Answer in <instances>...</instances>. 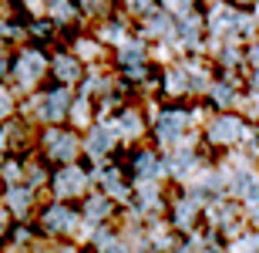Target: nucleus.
Here are the masks:
<instances>
[{"label":"nucleus","mask_w":259,"mask_h":253,"mask_svg":"<svg viewBox=\"0 0 259 253\" xmlns=\"http://www.w3.org/2000/svg\"><path fill=\"white\" fill-rule=\"evenodd\" d=\"M108 4L111 0H81V10H88V14H105Z\"/></svg>","instance_id":"16"},{"label":"nucleus","mask_w":259,"mask_h":253,"mask_svg":"<svg viewBox=\"0 0 259 253\" xmlns=\"http://www.w3.org/2000/svg\"><path fill=\"white\" fill-rule=\"evenodd\" d=\"M165 91H168V95H182V91H189V78H185L182 71H168V75H165Z\"/></svg>","instance_id":"11"},{"label":"nucleus","mask_w":259,"mask_h":253,"mask_svg":"<svg viewBox=\"0 0 259 253\" xmlns=\"http://www.w3.org/2000/svg\"><path fill=\"white\" fill-rule=\"evenodd\" d=\"M121 128H125V135H138L142 132V118L135 115V112H125L121 115Z\"/></svg>","instance_id":"14"},{"label":"nucleus","mask_w":259,"mask_h":253,"mask_svg":"<svg viewBox=\"0 0 259 253\" xmlns=\"http://www.w3.org/2000/svg\"><path fill=\"white\" fill-rule=\"evenodd\" d=\"M135 172L145 175V179H152V175H162V162H158L155 156H148V152H145V156L135 159Z\"/></svg>","instance_id":"9"},{"label":"nucleus","mask_w":259,"mask_h":253,"mask_svg":"<svg viewBox=\"0 0 259 253\" xmlns=\"http://www.w3.org/2000/svg\"><path fill=\"white\" fill-rule=\"evenodd\" d=\"M0 71H4V48H0Z\"/></svg>","instance_id":"26"},{"label":"nucleus","mask_w":259,"mask_h":253,"mask_svg":"<svg viewBox=\"0 0 259 253\" xmlns=\"http://www.w3.org/2000/svg\"><path fill=\"white\" fill-rule=\"evenodd\" d=\"M54 189H58L61 196H77L81 189H84V172L74 166H64L58 175H54Z\"/></svg>","instance_id":"5"},{"label":"nucleus","mask_w":259,"mask_h":253,"mask_svg":"<svg viewBox=\"0 0 259 253\" xmlns=\"http://www.w3.org/2000/svg\"><path fill=\"white\" fill-rule=\"evenodd\" d=\"M27 203H30V193L24 189V186H17V189H10V206H14L17 213H24V209H27Z\"/></svg>","instance_id":"13"},{"label":"nucleus","mask_w":259,"mask_h":253,"mask_svg":"<svg viewBox=\"0 0 259 253\" xmlns=\"http://www.w3.org/2000/svg\"><path fill=\"white\" fill-rule=\"evenodd\" d=\"M249 61H252V64H256V68H259V44H256V48L249 51Z\"/></svg>","instance_id":"22"},{"label":"nucleus","mask_w":259,"mask_h":253,"mask_svg":"<svg viewBox=\"0 0 259 253\" xmlns=\"http://www.w3.org/2000/svg\"><path fill=\"white\" fill-rule=\"evenodd\" d=\"M242 135H246V125H242V118H236V115H219L209 128V138L219 142V146H229V142H236V138H242Z\"/></svg>","instance_id":"1"},{"label":"nucleus","mask_w":259,"mask_h":253,"mask_svg":"<svg viewBox=\"0 0 259 253\" xmlns=\"http://www.w3.org/2000/svg\"><path fill=\"white\" fill-rule=\"evenodd\" d=\"M121 61H125L128 68H132V64H142V61H145V54H142V48H128L125 54H121Z\"/></svg>","instance_id":"18"},{"label":"nucleus","mask_w":259,"mask_h":253,"mask_svg":"<svg viewBox=\"0 0 259 253\" xmlns=\"http://www.w3.org/2000/svg\"><path fill=\"white\" fill-rule=\"evenodd\" d=\"M212 98H215L219 105H229V101H232V88L229 85H215V88H212Z\"/></svg>","instance_id":"17"},{"label":"nucleus","mask_w":259,"mask_h":253,"mask_svg":"<svg viewBox=\"0 0 259 253\" xmlns=\"http://www.w3.org/2000/svg\"><path fill=\"white\" fill-rule=\"evenodd\" d=\"M40 75H44V58H40L37 51H24L17 58V78L24 85H37Z\"/></svg>","instance_id":"4"},{"label":"nucleus","mask_w":259,"mask_h":253,"mask_svg":"<svg viewBox=\"0 0 259 253\" xmlns=\"http://www.w3.org/2000/svg\"><path fill=\"white\" fill-rule=\"evenodd\" d=\"M175 4H179V7H189V4H192V0H175Z\"/></svg>","instance_id":"25"},{"label":"nucleus","mask_w":259,"mask_h":253,"mask_svg":"<svg viewBox=\"0 0 259 253\" xmlns=\"http://www.w3.org/2000/svg\"><path fill=\"white\" fill-rule=\"evenodd\" d=\"M67 101H71V98H67L64 88L51 91V95H48V105H44V115H48V118H61L67 112Z\"/></svg>","instance_id":"8"},{"label":"nucleus","mask_w":259,"mask_h":253,"mask_svg":"<svg viewBox=\"0 0 259 253\" xmlns=\"http://www.w3.org/2000/svg\"><path fill=\"white\" fill-rule=\"evenodd\" d=\"M148 7H152V0H128V10H135V14H145Z\"/></svg>","instance_id":"20"},{"label":"nucleus","mask_w":259,"mask_h":253,"mask_svg":"<svg viewBox=\"0 0 259 253\" xmlns=\"http://www.w3.org/2000/svg\"><path fill=\"white\" fill-rule=\"evenodd\" d=\"M195 162H192V156H179V162H175V172L179 175H185V169H192Z\"/></svg>","instance_id":"19"},{"label":"nucleus","mask_w":259,"mask_h":253,"mask_svg":"<svg viewBox=\"0 0 259 253\" xmlns=\"http://www.w3.org/2000/svg\"><path fill=\"white\" fill-rule=\"evenodd\" d=\"M48 156L58 159V162L74 159L77 156V135L74 132H51L48 135Z\"/></svg>","instance_id":"3"},{"label":"nucleus","mask_w":259,"mask_h":253,"mask_svg":"<svg viewBox=\"0 0 259 253\" xmlns=\"http://www.w3.org/2000/svg\"><path fill=\"white\" fill-rule=\"evenodd\" d=\"M77 213L74 209H67V206H51L48 213H44V226H48V233H67L71 226H74Z\"/></svg>","instance_id":"6"},{"label":"nucleus","mask_w":259,"mask_h":253,"mask_svg":"<svg viewBox=\"0 0 259 253\" xmlns=\"http://www.w3.org/2000/svg\"><path fill=\"white\" fill-rule=\"evenodd\" d=\"M185 125H189V115H185V112H162V118H158V142H162V146L179 142Z\"/></svg>","instance_id":"2"},{"label":"nucleus","mask_w":259,"mask_h":253,"mask_svg":"<svg viewBox=\"0 0 259 253\" xmlns=\"http://www.w3.org/2000/svg\"><path fill=\"white\" fill-rule=\"evenodd\" d=\"M175 223L179 226H192L195 223V206H179V209H175Z\"/></svg>","instance_id":"15"},{"label":"nucleus","mask_w":259,"mask_h":253,"mask_svg":"<svg viewBox=\"0 0 259 253\" xmlns=\"http://www.w3.org/2000/svg\"><path fill=\"white\" fill-rule=\"evenodd\" d=\"M111 213V206H108V199H88V206H84V216L91 220V223H101L105 216Z\"/></svg>","instance_id":"10"},{"label":"nucleus","mask_w":259,"mask_h":253,"mask_svg":"<svg viewBox=\"0 0 259 253\" xmlns=\"http://www.w3.org/2000/svg\"><path fill=\"white\" fill-rule=\"evenodd\" d=\"M236 4H256V0H236Z\"/></svg>","instance_id":"27"},{"label":"nucleus","mask_w":259,"mask_h":253,"mask_svg":"<svg viewBox=\"0 0 259 253\" xmlns=\"http://www.w3.org/2000/svg\"><path fill=\"white\" fill-rule=\"evenodd\" d=\"M51 7H58V10H64V0H48Z\"/></svg>","instance_id":"23"},{"label":"nucleus","mask_w":259,"mask_h":253,"mask_svg":"<svg viewBox=\"0 0 259 253\" xmlns=\"http://www.w3.org/2000/svg\"><path fill=\"white\" fill-rule=\"evenodd\" d=\"M4 112H7V98L0 95V115H4Z\"/></svg>","instance_id":"24"},{"label":"nucleus","mask_w":259,"mask_h":253,"mask_svg":"<svg viewBox=\"0 0 259 253\" xmlns=\"http://www.w3.org/2000/svg\"><path fill=\"white\" fill-rule=\"evenodd\" d=\"M54 75H58L61 81H77L81 78V64H77L71 54H58V58H54Z\"/></svg>","instance_id":"7"},{"label":"nucleus","mask_w":259,"mask_h":253,"mask_svg":"<svg viewBox=\"0 0 259 253\" xmlns=\"http://www.w3.org/2000/svg\"><path fill=\"white\" fill-rule=\"evenodd\" d=\"M152 30L155 34H158V30H168V17H165V14L162 17H152Z\"/></svg>","instance_id":"21"},{"label":"nucleus","mask_w":259,"mask_h":253,"mask_svg":"<svg viewBox=\"0 0 259 253\" xmlns=\"http://www.w3.org/2000/svg\"><path fill=\"white\" fill-rule=\"evenodd\" d=\"M88 149H91V152H98V156H105L108 149H111V135H108V132H101V128H98V132H91Z\"/></svg>","instance_id":"12"}]
</instances>
